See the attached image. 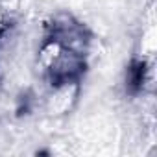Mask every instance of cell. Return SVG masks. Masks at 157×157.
Instances as JSON below:
<instances>
[{"label":"cell","mask_w":157,"mask_h":157,"mask_svg":"<svg viewBox=\"0 0 157 157\" xmlns=\"http://www.w3.org/2000/svg\"><path fill=\"white\" fill-rule=\"evenodd\" d=\"M37 94V109L50 120H61L68 117L80 104L82 80H57L41 82Z\"/></svg>","instance_id":"obj_1"}]
</instances>
